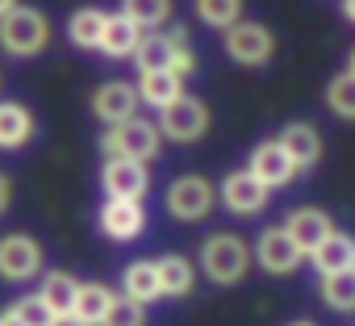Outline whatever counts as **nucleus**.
Segmentation results:
<instances>
[{
	"label": "nucleus",
	"instance_id": "f257e3e1",
	"mask_svg": "<svg viewBox=\"0 0 355 326\" xmlns=\"http://www.w3.org/2000/svg\"><path fill=\"white\" fill-rule=\"evenodd\" d=\"M51 42V22L42 9L34 5H17L5 22H0V46L17 59H30V55H42Z\"/></svg>",
	"mask_w": 355,
	"mask_h": 326
},
{
	"label": "nucleus",
	"instance_id": "f03ea898",
	"mask_svg": "<svg viewBox=\"0 0 355 326\" xmlns=\"http://www.w3.org/2000/svg\"><path fill=\"white\" fill-rule=\"evenodd\" d=\"M201 268L214 284H239L251 268V247L239 234H209L201 251Z\"/></svg>",
	"mask_w": 355,
	"mask_h": 326
},
{
	"label": "nucleus",
	"instance_id": "7ed1b4c3",
	"mask_svg": "<svg viewBox=\"0 0 355 326\" xmlns=\"http://www.w3.org/2000/svg\"><path fill=\"white\" fill-rule=\"evenodd\" d=\"M159 126H150V121H142V117H130V121H121V126H109V134H105V155L109 159H134V163H150L155 155H159Z\"/></svg>",
	"mask_w": 355,
	"mask_h": 326
},
{
	"label": "nucleus",
	"instance_id": "20e7f679",
	"mask_svg": "<svg viewBox=\"0 0 355 326\" xmlns=\"http://www.w3.org/2000/svg\"><path fill=\"white\" fill-rule=\"evenodd\" d=\"M209 130V109L201 96H180L171 101L167 109H159V134L171 138V142H197L201 134Z\"/></svg>",
	"mask_w": 355,
	"mask_h": 326
},
{
	"label": "nucleus",
	"instance_id": "39448f33",
	"mask_svg": "<svg viewBox=\"0 0 355 326\" xmlns=\"http://www.w3.org/2000/svg\"><path fill=\"white\" fill-rule=\"evenodd\" d=\"M214 201H218V193H214V185H209L205 176H180V180L167 189V214L180 218V222H201V218H209Z\"/></svg>",
	"mask_w": 355,
	"mask_h": 326
},
{
	"label": "nucleus",
	"instance_id": "423d86ee",
	"mask_svg": "<svg viewBox=\"0 0 355 326\" xmlns=\"http://www.w3.org/2000/svg\"><path fill=\"white\" fill-rule=\"evenodd\" d=\"M42 272V243L34 234H5L0 239V276L21 284Z\"/></svg>",
	"mask_w": 355,
	"mask_h": 326
},
{
	"label": "nucleus",
	"instance_id": "0eeeda50",
	"mask_svg": "<svg viewBox=\"0 0 355 326\" xmlns=\"http://www.w3.org/2000/svg\"><path fill=\"white\" fill-rule=\"evenodd\" d=\"M276 51V38L268 34V26H255V22H239L234 30H226V55L243 67H259L268 63Z\"/></svg>",
	"mask_w": 355,
	"mask_h": 326
},
{
	"label": "nucleus",
	"instance_id": "6e6552de",
	"mask_svg": "<svg viewBox=\"0 0 355 326\" xmlns=\"http://www.w3.org/2000/svg\"><path fill=\"white\" fill-rule=\"evenodd\" d=\"M255 259H259V268H263V272L288 276V272H297V268H301L305 251L288 239V230H284V226H268V230L259 234V243H255Z\"/></svg>",
	"mask_w": 355,
	"mask_h": 326
},
{
	"label": "nucleus",
	"instance_id": "1a4fd4ad",
	"mask_svg": "<svg viewBox=\"0 0 355 326\" xmlns=\"http://www.w3.org/2000/svg\"><path fill=\"white\" fill-rule=\"evenodd\" d=\"M101 185L109 193V201H142L146 189H150V176H146V163H134V159H109L105 172H101Z\"/></svg>",
	"mask_w": 355,
	"mask_h": 326
},
{
	"label": "nucleus",
	"instance_id": "9d476101",
	"mask_svg": "<svg viewBox=\"0 0 355 326\" xmlns=\"http://www.w3.org/2000/svg\"><path fill=\"white\" fill-rule=\"evenodd\" d=\"M247 172L272 193V189H284L293 176H297V168H293V159L284 155V146L276 142V138H268V142H259L255 151H251V159H247Z\"/></svg>",
	"mask_w": 355,
	"mask_h": 326
},
{
	"label": "nucleus",
	"instance_id": "9b49d317",
	"mask_svg": "<svg viewBox=\"0 0 355 326\" xmlns=\"http://www.w3.org/2000/svg\"><path fill=\"white\" fill-rule=\"evenodd\" d=\"M189 42L184 30H171V34H142L138 51H134V63L142 76L150 71H175V51Z\"/></svg>",
	"mask_w": 355,
	"mask_h": 326
},
{
	"label": "nucleus",
	"instance_id": "f8f14e48",
	"mask_svg": "<svg viewBox=\"0 0 355 326\" xmlns=\"http://www.w3.org/2000/svg\"><path fill=\"white\" fill-rule=\"evenodd\" d=\"M222 205H226L230 214L251 218V214H259V209L268 205V189H263L247 168H239V172H230V176L222 180Z\"/></svg>",
	"mask_w": 355,
	"mask_h": 326
},
{
	"label": "nucleus",
	"instance_id": "ddd939ff",
	"mask_svg": "<svg viewBox=\"0 0 355 326\" xmlns=\"http://www.w3.org/2000/svg\"><path fill=\"white\" fill-rule=\"evenodd\" d=\"M284 230H288V239L305 251V255H313L330 234H334V226H330V218L322 214V209H313V205H297L293 214H288V222H284Z\"/></svg>",
	"mask_w": 355,
	"mask_h": 326
},
{
	"label": "nucleus",
	"instance_id": "4468645a",
	"mask_svg": "<svg viewBox=\"0 0 355 326\" xmlns=\"http://www.w3.org/2000/svg\"><path fill=\"white\" fill-rule=\"evenodd\" d=\"M276 142L284 146V155L293 159V168H297V172L313 168V163L322 159V134H318L309 121H293V126H284Z\"/></svg>",
	"mask_w": 355,
	"mask_h": 326
},
{
	"label": "nucleus",
	"instance_id": "2eb2a0df",
	"mask_svg": "<svg viewBox=\"0 0 355 326\" xmlns=\"http://www.w3.org/2000/svg\"><path fill=\"white\" fill-rule=\"evenodd\" d=\"M92 113H96L101 121H109V126H121V121H130V117L138 113V92H134L130 84L113 80V84L96 88V96H92Z\"/></svg>",
	"mask_w": 355,
	"mask_h": 326
},
{
	"label": "nucleus",
	"instance_id": "dca6fc26",
	"mask_svg": "<svg viewBox=\"0 0 355 326\" xmlns=\"http://www.w3.org/2000/svg\"><path fill=\"white\" fill-rule=\"evenodd\" d=\"M101 230L117 243H130L146 230V214H142V201H109L101 209Z\"/></svg>",
	"mask_w": 355,
	"mask_h": 326
},
{
	"label": "nucleus",
	"instance_id": "f3484780",
	"mask_svg": "<svg viewBox=\"0 0 355 326\" xmlns=\"http://www.w3.org/2000/svg\"><path fill=\"white\" fill-rule=\"evenodd\" d=\"M138 42H142V30L130 22V17H121V13H109V22H105V34H101V55L105 59H134V51H138Z\"/></svg>",
	"mask_w": 355,
	"mask_h": 326
},
{
	"label": "nucleus",
	"instance_id": "a211bd4d",
	"mask_svg": "<svg viewBox=\"0 0 355 326\" xmlns=\"http://www.w3.org/2000/svg\"><path fill=\"white\" fill-rule=\"evenodd\" d=\"M34 138V113L21 101H0V151H17Z\"/></svg>",
	"mask_w": 355,
	"mask_h": 326
},
{
	"label": "nucleus",
	"instance_id": "6ab92c4d",
	"mask_svg": "<svg viewBox=\"0 0 355 326\" xmlns=\"http://www.w3.org/2000/svg\"><path fill=\"white\" fill-rule=\"evenodd\" d=\"M121 289H125V297L138 301V305L159 301L163 289H159V268H155V259H134V264L121 272Z\"/></svg>",
	"mask_w": 355,
	"mask_h": 326
},
{
	"label": "nucleus",
	"instance_id": "aec40b11",
	"mask_svg": "<svg viewBox=\"0 0 355 326\" xmlns=\"http://www.w3.org/2000/svg\"><path fill=\"white\" fill-rule=\"evenodd\" d=\"M309 259H313V268H318L322 276L351 272V268H355V239H351V234H343V230H334V234H330L313 255H309Z\"/></svg>",
	"mask_w": 355,
	"mask_h": 326
},
{
	"label": "nucleus",
	"instance_id": "412c9836",
	"mask_svg": "<svg viewBox=\"0 0 355 326\" xmlns=\"http://www.w3.org/2000/svg\"><path fill=\"white\" fill-rule=\"evenodd\" d=\"M155 268H159L163 297H189L193 293V284H197L193 259H184V255H163V259H155Z\"/></svg>",
	"mask_w": 355,
	"mask_h": 326
},
{
	"label": "nucleus",
	"instance_id": "4be33fe9",
	"mask_svg": "<svg viewBox=\"0 0 355 326\" xmlns=\"http://www.w3.org/2000/svg\"><path fill=\"white\" fill-rule=\"evenodd\" d=\"M105 22H109L105 9L84 5V9L71 13V22H67V38H71L80 51H96V46H101V34H105Z\"/></svg>",
	"mask_w": 355,
	"mask_h": 326
},
{
	"label": "nucleus",
	"instance_id": "5701e85b",
	"mask_svg": "<svg viewBox=\"0 0 355 326\" xmlns=\"http://www.w3.org/2000/svg\"><path fill=\"white\" fill-rule=\"evenodd\" d=\"M184 96V80L175 76V71H150L138 80V101L155 105V109H167L171 101H180Z\"/></svg>",
	"mask_w": 355,
	"mask_h": 326
},
{
	"label": "nucleus",
	"instance_id": "b1692460",
	"mask_svg": "<svg viewBox=\"0 0 355 326\" xmlns=\"http://www.w3.org/2000/svg\"><path fill=\"white\" fill-rule=\"evenodd\" d=\"M38 297L46 301V309H51L55 318H63V314H71V309H76L80 280H76V276H67V272H46V280H42Z\"/></svg>",
	"mask_w": 355,
	"mask_h": 326
},
{
	"label": "nucleus",
	"instance_id": "393cba45",
	"mask_svg": "<svg viewBox=\"0 0 355 326\" xmlns=\"http://www.w3.org/2000/svg\"><path fill=\"white\" fill-rule=\"evenodd\" d=\"M109 305H113V293L105 284H80V297H76L71 318H80L84 326H101L105 314H109Z\"/></svg>",
	"mask_w": 355,
	"mask_h": 326
},
{
	"label": "nucleus",
	"instance_id": "a878e982",
	"mask_svg": "<svg viewBox=\"0 0 355 326\" xmlns=\"http://www.w3.org/2000/svg\"><path fill=\"white\" fill-rule=\"evenodd\" d=\"M121 17H130L142 34H155L171 17V0H121Z\"/></svg>",
	"mask_w": 355,
	"mask_h": 326
},
{
	"label": "nucleus",
	"instance_id": "bb28decb",
	"mask_svg": "<svg viewBox=\"0 0 355 326\" xmlns=\"http://www.w3.org/2000/svg\"><path fill=\"white\" fill-rule=\"evenodd\" d=\"M322 301L330 309H338V314H355V268L322 276Z\"/></svg>",
	"mask_w": 355,
	"mask_h": 326
},
{
	"label": "nucleus",
	"instance_id": "cd10ccee",
	"mask_svg": "<svg viewBox=\"0 0 355 326\" xmlns=\"http://www.w3.org/2000/svg\"><path fill=\"white\" fill-rule=\"evenodd\" d=\"M193 9L214 30H234L243 17V0H193Z\"/></svg>",
	"mask_w": 355,
	"mask_h": 326
},
{
	"label": "nucleus",
	"instance_id": "c85d7f7f",
	"mask_svg": "<svg viewBox=\"0 0 355 326\" xmlns=\"http://www.w3.org/2000/svg\"><path fill=\"white\" fill-rule=\"evenodd\" d=\"M326 105H330V113H338V117H347V121H355V76H334L330 80V88H326Z\"/></svg>",
	"mask_w": 355,
	"mask_h": 326
},
{
	"label": "nucleus",
	"instance_id": "c756f323",
	"mask_svg": "<svg viewBox=\"0 0 355 326\" xmlns=\"http://www.w3.org/2000/svg\"><path fill=\"white\" fill-rule=\"evenodd\" d=\"M101 326H146V305H138L130 297H113V305H109Z\"/></svg>",
	"mask_w": 355,
	"mask_h": 326
},
{
	"label": "nucleus",
	"instance_id": "7c9ffc66",
	"mask_svg": "<svg viewBox=\"0 0 355 326\" xmlns=\"http://www.w3.org/2000/svg\"><path fill=\"white\" fill-rule=\"evenodd\" d=\"M9 309H13V314H17V318L26 322V326H51V322H55V314L46 309V301H42L38 293H30V297H21V301H13Z\"/></svg>",
	"mask_w": 355,
	"mask_h": 326
},
{
	"label": "nucleus",
	"instance_id": "2f4dec72",
	"mask_svg": "<svg viewBox=\"0 0 355 326\" xmlns=\"http://www.w3.org/2000/svg\"><path fill=\"white\" fill-rule=\"evenodd\" d=\"M9 197H13V189H9V176H0V214L9 209Z\"/></svg>",
	"mask_w": 355,
	"mask_h": 326
},
{
	"label": "nucleus",
	"instance_id": "473e14b6",
	"mask_svg": "<svg viewBox=\"0 0 355 326\" xmlns=\"http://www.w3.org/2000/svg\"><path fill=\"white\" fill-rule=\"evenodd\" d=\"M0 326H26V322H21L13 309H5V314H0Z\"/></svg>",
	"mask_w": 355,
	"mask_h": 326
},
{
	"label": "nucleus",
	"instance_id": "72a5a7b5",
	"mask_svg": "<svg viewBox=\"0 0 355 326\" xmlns=\"http://www.w3.org/2000/svg\"><path fill=\"white\" fill-rule=\"evenodd\" d=\"M51 326H84V322H80V318H71V314H63V318H55Z\"/></svg>",
	"mask_w": 355,
	"mask_h": 326
},
{
	"label": "nucleus",
	"instance_id": "f704fd0d",
	"mask_svg": "<svg viewBox=\"0 0 355 326\" xmlns=\"http://www.w3.org/2000/svg\"><path fill=\"white\" fill-rule=\"evenodd\" d=\"M13 9H17V0H0V22H5V17H9Z\"/></svg>",
	"mask_w": 355,
	"mask_h": 326
},
{
	"label": "nucleus",
	"instance_id": "c9c22d12",
	"mask_svg": "<svg viewBox=\"0 0 355 326\" xmlns=\"http://www.w3.org/2000/svg\"><path fill=\"white\" fill-rule=\"evenodd\" d=\"M343 13H347V22L355 26V0H343Z\"/></svg>",
	"mask_w": 355,
	"mask_h": 326
},
{
	"label": "nucleus",
	"instance_id": "e433bc0d",
	"mask_svg": "<svg viewBox=\"0 0 355 326\" xmlns=\"http://www.w3.org/2000/svg\"><path fill=\"white\" fill-rule=\"evenodd\" d=\"M347 76H355V51H351V59H347Z\"/></svg>",
	"mask_w": 355,
	"mask_h": 326
},
{
	"label": "nucleus",
	"instance_id": "4c0bfd02",
	"mask_svg": "<svg viewBox=\"0 0 355 326\" xmlns=\"http://www.w3.org/2000/svg\"><path fill=\"white\" fill-rule=\"evenodd\" d=\"M288 326H318V322H288Z\"/></svg>",
	"mask_w": 355,
	"mask_h": 326
}]
</instances>
